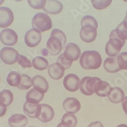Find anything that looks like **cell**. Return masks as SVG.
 Here are the masks:
<instances>
[{
	"mask_svg": "<svg viewBox=\"0 0 127 127\" xmlns=\"http://www.w3.org/2000/svg\"><path fill=\"white\" fill-rule=\"evenodd\" d=\"M32 65L39 71H44L48 67V62L43 57H36L32 60Z\"/></svg>",
	"mask_w": 127,
	"mask_h": 127,
	"instance_id": "484cf974",
	"label": "cell"
},
{
	"mask_svg": "<svg viewBox=\"0 0 127 127\" xmlns=\"http://www.w3.org/2000/svg\"><path fill=\"white\" fill-rule=\"evenodd\" d=\"M13 101V95L9 90H3L0 92V104L7 107L12 104Z\"/></svg>",
	"mask_w": 127,
	"mask_h": 127,
	"instance_id": "cb8c5ba5",
	"label": "cell"
},
{
	"mask_svg": "<svg viewBox=\"0 0 127 127\" xmlns=\"http://www.w3.org/2000/svg\"><path fill=\"white\" fill-rule=\"evenodd\" d=\"M117 61L121 69L127 70V52H122L117 57Z\"/></svg>",
	"mask_w": 127,
	"mask_h": 127,
	"instance_id": "4dcf8cb0",
	"label": "cell"
},
{
	"mask_svg": "<svg viewBox=\"0 0 127 127\" xmlns=\"http://www.w3.org/2000/svg\"><path fill=\"white\" fill-rule=\"evenodd\" d=\"M32 84L34 88L41 94L47 92L49 88V84L47 80L43 76L40 75H36L32 79Z\"/></svg>",
	"mask_w": 127,
	"mask_h": 127,
	"instance_id": "9a60e30c",
	"label": "cell"
},
{
	"mask_svg": "<svg viewBox=\"0 0 127 127\" xmlns=\"http://www.w3.org/2000/svg\"><path fill=\"white\" fill-rule=\"evenodd\" d=\"M113 0H92V6L96 10H104L111 5Z\"/></svg>",
	"mask_w": 127,
	"mask_h": 127,
	"instance_id": "f546056e",
	"label": "cell"
},
{
	"mask_svg": "<svg viewBox=\"0 0 127 127\" xmlns=\"http://www.w3.org/2000/svg\"><path fill=\"white\" fill-rule=\"evenodd\" d=\"M61 123L65 127H75L78 123V120L74 114L67 113L62 116Z\"/></svg>",
	"mask_w": 127,
	"mask_h": 127,
	"instance_id": "d4e9b609",
	"label": "cell"
},
{
	"mask_svg": "<svg viewBox=\"0 0 127 127\" xmlns=\"http://www.w3.org/2000/svg\"><path fill=\"white\" fill-rule=\"evenodd\" d=\"M32 85V79L30 76L27 74H22L21 75V80L19 85L17 88L19 90H28Z\"/></svg>",
	"mask_w": 127,
	"mask_h": 127,
	"instance_id": "f1b7e54d",
	"label": "cell"
},
{
	"mask_svg": "<svg viewBox=\"0 0 127 127\" xmlns=\"http://www.w3.org/2000/svg\"><path fill=\"white\" fill-rule=\"evenodd\" d=\"M44 98V94L39 92L34 88L30 90L26 94L27 102L32 104H39Z\"/></svg>",
	"mask_w": 127,
	"mask_h": 127,
	"instance_id": "603a6c76",
	"label": "cell"
},
{
	"mask_svg": "<svg viewBox=\"0 0 127 127\" xmlns=\"http://www.w3.org/2000/svg\"><path fill=\"white\" fill-rule=\"evenodd\" d=\"M79 78L78 76L74 74H69L64 79L63 84L67 90L74 92L79 89Z\"/></svg>",
	"mask_w": 127,
	"mask_h": 127,
	"instance_id": "7c38bea8",
	"label": "cell"
},
{
	"mask_svg": "<svg viewBox=\"0 0 127 127\" xmlns=\"http://www.w3.org/2000/svg\"><path fill=\"white\" fill-rule=\"evenodd\" d=\"M43 10L46 13L51 15H56L61 13L63 10L62 3L58 0H46Z\"/></svg>",
	"mask_w": 127,
	"mask_h": 127,
	"instance_id": "2e32d148",
	"label": "cell"
},
{
	"mask_svg": "<svg viewBox=\"0 0 127 127\" xmlns=\"http://www.w3.org/2000/svg\"><path fill=\"white\" fill-rule=\"evenodd\" d=\"M19 54L15 48L11 47H4L0 51V59L7 65H13L17 62Z\"/></svg>",
	"mask_w": 127,
	"mask_h": 127,
	"instance_id": "5b68a950",
	"label": "cell"
},
{
	"mask_svg": "<svg viewBox=\"0 0 127 127\" xmlns=\"http://www.w3.org/2000/svg\"><path fill=\"white\" fill-rule=\"evenodd\" d=\"M39 104H32L26 101L24 104V112L31 118H37Z\"/></svg>",
	"mask_w": 127,
	"mask_h": 127,
	"instance_id": "7402d4cb",
	"label": "cell"
},
{
	"mask_svg": "<svg viewBox=\"0 0 127 127\" xmlns=\"http://www.w3.org/2000/svg\"><path fill=\"white\" fill-rule=\"evenodd\" d=\"M6 112V107L0 104V118L3 116Z\"/></svg>",
	"mask_w": 127,
	"mask_h": 127,
	"instance_id": "f35d334b",
	"label": "cell"
},
{
	"mask_svg": "<svg viewBox=\"0 0 127 127\" xmlns=\"http://www.w3.org/2000/svg\"><path fill=\"white\" fill-rule=\"evenodd\" d=\"M113 31L115 36L120 40L125 41L127 39V30L124 27L123 22L120 23L117 26V28L113 30Z\"/></svg>",
	"mask_w": 127,
	"mask_h": 127,
	"instance_id": "83f0119b",
	"label": "cell"
},
{
	"mask_svg": "<svg viewBox=\"0 0 127 127\" xmlns=\"http://www.w3.org/2000/svg\"><path fill=\"white\" fill-rule=\"evenodd\" d=\"M123 25H124V27L127 30V15L125 16V17L124 20H123Z\"/></svg>",
	"mask_w": 127,
	"mask_h": 127,
	"instance_id": "ab89813d",
	"label": "cell"
},
{
	"mask_svg": "<svg viewBox=\"0 0 127 127\" xmlns=\"http://www.w3.org/2000/svg\"><path fill=\"white\" fill-rule=\"evenodd\" d=\"M4 1V0H0V5H1Z\"/></svg>",
	"mask_w": 127,
	"mask_h": 127,
	"instance_id": "b9f144b4",
	"label": "cell"
},
{
	"mask_svg": "<svg viewBox=\"0 0 127 127\" xmlns=\"http://www.w3.org/2000/svg\"><path fill=\"white\" fill-rule=\"evenodd\" d=\"M79 64L84 69H97L101 65V55L97 51H85L80 57Z\"/></svg>",
	"mask_w": 127,
	"mask_h": 127,
	"instance_id": "6da1fadb",
	"label": "cell"
},
{
	"mask_svg": "<svg viewBox=\"0 0 127 127\" xmlns=\"http://www.w3.org/2000/svg\"></svg>",
	"mask_w": 127,
	"mask_h": 127,
	"instance_id": "f6af8a7d",
	"label": "cell"
},
{
	"mask_svg": "<svg viewBox=\"0 0 127 127\" xmlns=\"http://www.w3.org/2000/svg\"><path fill=\"white\" fill-rule=\"evenodd\" d=\"M123 1H124L125 2H127V0H123Z\"/></svg>",
	"mask_w": 127,
	"mask_h": 127,
	"instance_id": "ee69618b",
	"label": "cell"
},
{
	"mask_svg": "<svg viewBox=\"0 0 127 127\" xmlns=\"http://www.w3.org/2000/svg\"><path fill=\"white\" fill-rule=\"evenodd\" d=\"M125 43V41L118 38L112 31L109 35V39L105 45V53L110 57H114L120 53Z\"/></svg>",
	"mask_w": 127,
	"mask_h": 127,
	"instance_id": "3957f363",
	"label": "cell"
},
{
	"mask_svg": "<svg viewBox=\"0 0 127 127\" xmlns=\"http://www.w3.org/2000/svg\"><path fill=\"white\" fill-rule=\"evenodd\" d=\"M63 55L67 61L72 62L78 60L81 55V50L76 44L70 43L65 46Z\"/></svg>",
	"mask_w": 127,
	"mask_h": 127,
	"instance_id": "8fae6325",
	"label": "cell"
},
{
	"mask_svg": "<svg viewBox=\"0 0 127 127\" xmlns=\"http://www.w3.org/2000/svg\"><path fill=\"white\" fill-rule=\"evenodd\" d=\"M50 36H55V37H57L58 39H59L60 40H61V41L62 42V45H63V48H64L65 43H66L67 38L65 33H64L63 31H62L60 30V29H55L52 31Z\"/></svg>",
	"mask_w": 127,
	"mask_h": 127,
	"instance_id": "1f68e13d",
	"label": "cell"
},
{
	"mask_svg": "<svg viewBox=\"0 0 127 127\" xmlns=\"http://www.w3.org/2000/svg\"><path fill=\"white\" fill-rule=\"evenodd\" d=\"M17 62L19 65H20V66H22V67L28 68L32 66V63L30 62V61H29L26 57L24 56V55H19V60H18Z\"/></svg>",
	"mask_w": 127,
	"mask_h": 127,
	"instance_id": "e575fe53",
	"label": "cell"
},
{
	"mask_svg": "<svg viewBox=\"0 0 127 127\" xmlns=\"http://www.w3.org/2000/svg\"><path fill=\"white\" fill-rule=\"evenodd\" d=\"M42 39L41 33L36 29H32L28 31L25 35V43L29 47H35L37 46Z\"/></svg>",
	"mask_w": 127,
	"mask_h": 127,
	"instance_id": "9c48e42d",
	"label": "cell"
},
{
	"mask_svg": "<svg viewBox=\"0 0 127 127\" xmlns=\"http://www.w3.org/2000/svg\"><path fill=\"white\" fill-rule=\"evenodd\" d=\"M104 68L109 73H115L121 70L117 61V57H108L104 61Z\"/></svg>",
	"mask_w": 127,
	"mask_h": 127,
	"instance_id": "44dd1931",
	"label": "cell"
},
{
	"mask_svg": "<svg viewBox=\"0 0 127 127\" xmlns=\"http://www.w3.org/2000/svg\"><path fill=\"white\" fill-rule=\"evenodd\" d=\"M109 101L114 104H118L123 101L125 98V94L123 90L118 87L111 88L108 94Z\"/></svg>",
	"mask_w": 127,
	"mask_h": 127,
	"instance_id": "d6986e66",
	"label": "cell"
},
{
	"mask_svg": "<svg viewBox=\"0 0 127 127\" xmlns=\"http://www.w3.org/2000/svg\"><path fill=\"white\" fill-rule=\"evenodd\" d=\"M57 127H64V126L62 125V123H59V125H58L57 126Z\"/></svg>",
	"mask_w": 127,
	"mask_h": 127,
	"instance_id": "60d3db41",
	"label": "cell"
},
{
	"mask_svg": "<svg viewBox=\"0 0 127 127\" xmlns=\"http://www.w3.org/2000/svg\"><path fill=\"white\" fill-rule=\"evenodd\" d=\"M64 72H65L64 67L57 62L51 64L48 69V75L54 80H59L61 79L64 76Z\"/></svg>",
	"mask_w": 127,
	"mask_h": 127,
	"instance_id": "e0dca14e",
	"label": "cell"
},
{
	"mask_svg": "<svg viewBox=\"0 0 127 127\" xmlns=\"http://www.w3.org/2000/svg\"><path fill=\"white\" fill-rule=\"evenodd\" d=\"M28 123V118L21 114H15L8 119V124L11 127H25Z\"/></svg>",
	"mask_w": 127,
	"mask_h": 127,
	"instance_id": "ac0fdd59",
	"label": "cell"
},
{
	"mask_svg": "<svg viewBox=\"0 0 127 127\" xmlns=\"http://www.w3.org/2000/svg\"><path fill=\"white\" fill-rule=\"evenodd\" d=\"M0 79H1V78H0Z\"/></svg>",
	"mask_w": 127,
	"mask_h": 127,
	"instance_id": "7dc6e473",
	"label": "cell"
},
{
	"mask_svg": "<svg viewBox=\"0 0 127 127\" xmlns=\"http://www.w3.org/2000/svg\"><path fill=\"white\" fill-rule=\"evenodd\" d=\"M15 1H22V0H15Z\"/></svg>",
	"mask_w": 127,
	"mask_h": 127,
	"instance_id": "7bdbcfd3",
	"label": "cell"
},
{
	"mask_svg": "<svg viewBox=\"0 0 127 127\" xmlns=\"http://www.w3.org/2000/svg\"><path fill=\"white\" fill-rule=\"evenodd\" d=\"M122 107L125 113L127 115V96L125 97L124 99L122 101Z\"/></svg>",
	"mask_w": 127,
	"mask_h": 127,
	"instance_id": "74e56055",
	"label": "cell"
},
{
	"mask_svg": "<svg viewBox=\"0 0 127 127\" xmlns=\"http://www.w3.org/2000/svg\"><path fill=\"white\" fill-rule=\"evenodd\" d=\"M99 80V78L97 77L86 76L83 78L79 82V88L81 92L84 95L90 96L94 94L95 85Z\"/></svg>",
	"mask_w": 127,
	"mask_h": 127,
	"instance_id": "277c9868",
	"label": "cell"
},
{
	"mask_svg": "<svg viewBox=\"0 0 127 127\" xmlns=\"http://www.w3.org/2000/svg\"><path fill=\"white\" fill-rule=\"evenodd\" d=\"M97 28L90 24H85L81 26L79 36L83 41L90 43L94 41L97 35Z\"/></svg>",
	"mask_w": 127,
	"mask_h": 127,
	"instance_id": "8992f818",
	"label": "cell"
},
{
	"mask_svg": "<svg viewBox=\"0 0 127 127\" xmlns=\"http://www.w3.org/2000/svg\"><path fill=\"white\" fill-rule=\"evenodd\" d=\"M64 109L67 113L75 114L81 109V104L77 98L74 97H68L65 98L62 104Z\"/></svg>",
	"mask_w": 127,
	"mask_h": 127,
	"instance_id": "4fadbf2b",
	"label": "cell"
},
{
	"mask_svg": "<svg viewBox=\"0 0 127 127\" xmlns=\"http://www.w3.org/2000/svg\"><path fill=\"white\" fill-rule=\"evenodd\" d=\"M29 6L36 10L43 9L45 6L46 0H28Z\"/></svg>",
	"mask_w": 127,
	"mask_h": 127,
	"instance_id": "d6a6232c",
	"label": "cell"
},
{
	"mask_svg": "<svg viewBox=\"0 0 127 127\" xmlns=\"http://www.w3.org/2000/svg\"><path fill=\"white\" fill-rule=\"evenodd\" d=\"M87 127H104V125L101 122L97 121L91 123Z\"/></svg>",
	"mask_w": 127,
	"mask_h": 127,
	"instance_id": "8d00e7d4",
	"label": "cell"
},
{
	"mask_svg": "<svg viewBox=\"0 0 127 127\" xmlns=\"http://www.w3.org/2000/svg\"><path fill=\"white\" fill-rule=\"evenodd\" d=\"M85 24H90L94 26L95 28H98V23H97V20L90 15H86L83 17L81 21V26H83Z\"/></svg>",
	"mask_w": 127,
	"mask_h": 127,
	"instance_id": "836d02e7",
	"label": "cell"
},
{
	"mask_svg": "<svg viewBox=\"0 0 127 127\" xmlns=\"http://www.w3.org/2000/svg\"></svg>",
	"mask_w": 127,
	"mask_h": 127,
	"instance_id": "bcb514c9",
	"label": "cell"
},
{
	"mask_svg": "<svg viewBox=\"0 0 127 127\" xmlns=\"http://www.w3.org/2000/svg\"><path fill=\"white\" fill-rule=\"evenodd\" d=\"M46 46L52 55H58L64 48L62 42L55 36H50L47 41Z\"/></svg>",
	"mask_w": 127,
	"mask_h": 127,
	"instance_id": "5bb4252c",
	"label": "cell"
},
{
	"mask_svg": "<svg viewBox=\"0 0 127 127\" xmlns=\"http://www.w3.org/2000/svg\"><path fill=\"white\" fill-rule=\"evenodd\" d=\"M111 88V87L108 83L100 79L95 85L94 92L99 97H105L108 96Z\"/></svg>",
	"mask_w": 127,
	"mask_h": 127,
	"instance_id": "ffe728a7",
	"label": "cell"
},
{
	"mask_svg": "<svg viewBox=\"0 0 127 127\" xmlns=\"http://www.w3.org/2000/svg\"><path fill=\"white\" fill-rule=\"evenodd\" d=\"M55 116V112L50 105L46 104H39L37 118L41 122L48 123L52 121Z\"/></svg>",
	"mask_w": 127,
	"mask_h": 127,
	"instance_id": "52a82bcc",
	"label": "cell"
},
{
	"mask_svg": "<svg viewBox=\"0 0 127 127\" xmlns=\"http://www.w3.org/2000/svg\"><path fill=\"white\" fill-rule=\"evenodd\" d=\"M21 80V75L15 71H11L8 74L6 81L11 87H17L19 85Z\"/></svg>",
	"mask_w": 127,
	"mask_h": 127,
	"instance_id": "4316f807",
	"label": "cell"
},
{
	"mask_svg": "<svg viewBox=\"0 0 127 127\" xmlns=\"http://www.w3.org/2000/svg\"><path fill=\"white\" fill-rule=\"evenodd\" d=\"M0 40L6 46H13L18 41V35L11 29H4L0 32Z\"/></svg>",
	"mask_w": 127,
	"mask_h": 127,
	"instance_id": "ba28073f",
	"label": "cell"
},
{
	"mask_svg": "<svg viewBox=\"0 0 127 127\" xmlns=\"http://www.w3.org/2000/svg\"><path fill=\"white\" fill-rule=\"evenodd\" d=\"M57 63L61 64V65L64 67V69H65H65H68L71 66L72 62L67 61V60L64 57L63 54H61V55L58 57Z\"/></svg>",
	"mask_w": 127,
	"mask_h": 127,
	"instance_id": "d590c367",
	"label": "cell"
},
{
	"mask_svg": "<svg viewBox=\"0 0 127 127\" xmlns=\"http://www.w3.org/2000/svg\"><path fill=\"white\" fill-rule=\"evenodd\" d=\"M14 15L12 10L8 7H0V28H6L13 23Z\"/></svg>",
	"mask_w": 127,
	"mask_h": 127,
	"instance_id": "30bf717a",
	"label": "cell"
},
{
	"mask_svg": "<svg viewBox=\"0 0 127 127\" xmlns=\"http://www.w3.org/2000/svg\"><path fill=\"white\" fill-rule=\"evenodd\" d=\"M32 26L40 32L47 31L52 28V19L46 13L39 12L36 13L32 19Z\"/></svg>",
	"mask_w": 127,
	"mask_h": 127,
	"instance_id": "7a4b0ae2",
	"label": "cell"
}]
</instances>
